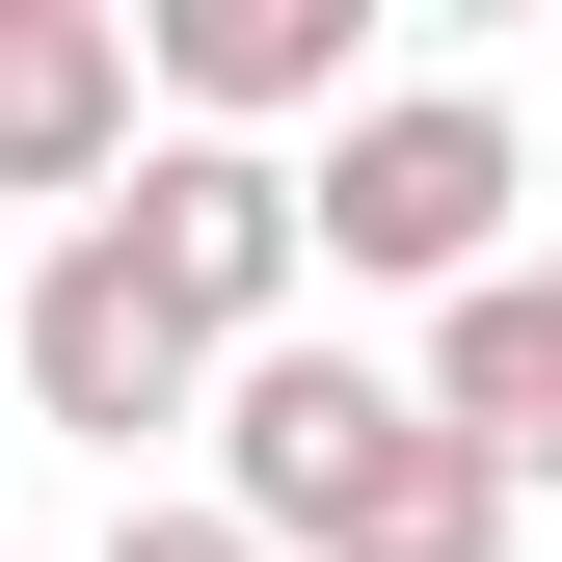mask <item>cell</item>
I'll return each mask as SVG.
<instances>
[{
	"mask_svg": "<svg viewBox=\"0 0 562 562\" xmlns=\"http://www.w3.org/2000/svg\"><path fill=\"white\" fill-rule=\"evenodd\" d=\"M161 134H348L375 108V0H134Z\"/></svg>",
	"mask_w": 562,
	"mask_h": 562,
	"instance_id": "cell-6",
	"label": "cell"
},
{
	"mask_svg": "<svg viewBox=\"0 0 562 562\" xmlns=\"http://www.w3.org/2000/svg\"><path fill=\"white\" fill-rule=\"evenodd\" d=\"M0 375H27V429H81V456H134V429H215L241 402V348L161 295V268H134V215H81L27 268V348H0Z\"/></svg>",
	"mask_w": 562,
	"mask_h": 562,
	"instance_id": "cell-3",
	"label": "cell"
},
{
	"mask_svg": "<svg viewBox=\"0 0 562 562\" xmlns=\"http://www.w3.org/2000/svg\"><path fill=\"white\" fill-rule=\"evenodd\" d=\"M0 348H27V295H0Z\"/></svg>",
	"mask_w": 562,
	"mask_h": 562,
	"instance_id": "cell-9",
	"label": "cell"
},
{
	"mask_svg": "<svg viewBox=\"0 0 562 562\" xmlns=\"http://www.w3.org/2000/svg\"><path fill=\"white\" fill-rule=\"evenodd\" d=\"M108 562H268V536L215 509V482H134V509H108Z\"/></svg>",
	"mask_w": 562,
	"mask_h": 562,
	"instance_id": "cell-8",
	"label": "cell"
},
{
	"mask_svg": "<svg viewBox=\"0 0 562 562\" xmlns=\"http://www.w3.org/2000/svg\"><path fill=\"white\" fill-rule=\"evenodd\" d=\"M429 429H482L509 482H562V241H536V268H482V295L429 322Z\"/></svg>",
	"mask_w": 562,
	"mask_h": 562,
	"instance_id": "cell-7",
	"label": "cell"
},
{
	"mask_svg": "<svg viewBox=\"0 0 562 562\" xmlns=\"http://www.w3.org/2000/svg\"><path fill=\"white\" fill-rule=\"evenodd\" d=\"M108 215H134V268H161L215 348H295V295H322V188L268 161V134H161Z\"/></svg>",
	"mask_w": 562,
	"mask_h": 562,
	"instance_id": "cell-4",
	"label": "cell"
},
{
	"mask_svg": "<svg viewBox=\"0 0 562 562\" xmlns=\"http://www.w3.org/2000/svg\"><path fill=\"white\" fill-rule=\"evenodd\" d=\"M295 188H322V268H348V295H429V322H456L482 268H536V241H509V215H536V134L482 108V81H375Z\"/></svg>",
	"mask_w": 562,
	"mask_h": 562,
	"instance_id": "cell-2",
	"label": "cell"
},
{
	"mask_svg": "<svg viewBox=\"0 0 562 562\" xmlns=\"http://www.w3.org/2000/svg\"><path fill=\"white\" fill-rule=\"evenodd\" d=\"M134 161H161V54H134V0H0V215L81 241Z\"/></svg>",
	"mask_w": 562,
	"mask_h": 562,
	"instance_id": "cell-5",
	"label": "cell"
},
{
	"mask_svg": "<svg viewBox=\"0 0 562 562\" xmlns=\"http://www.w3.org/2000/svg\"><path fill=\"white\" fill-rule=\"evenodd\" d=\"M215 509L268 562H509L536 482L429 429V375H375V348H241V402H215Z\"/></svg>",
	"mask_w": 562,
	"mask_h": 562,
	"instance_id": "cell-1",
	"label": "cell"
}]
</instances>
